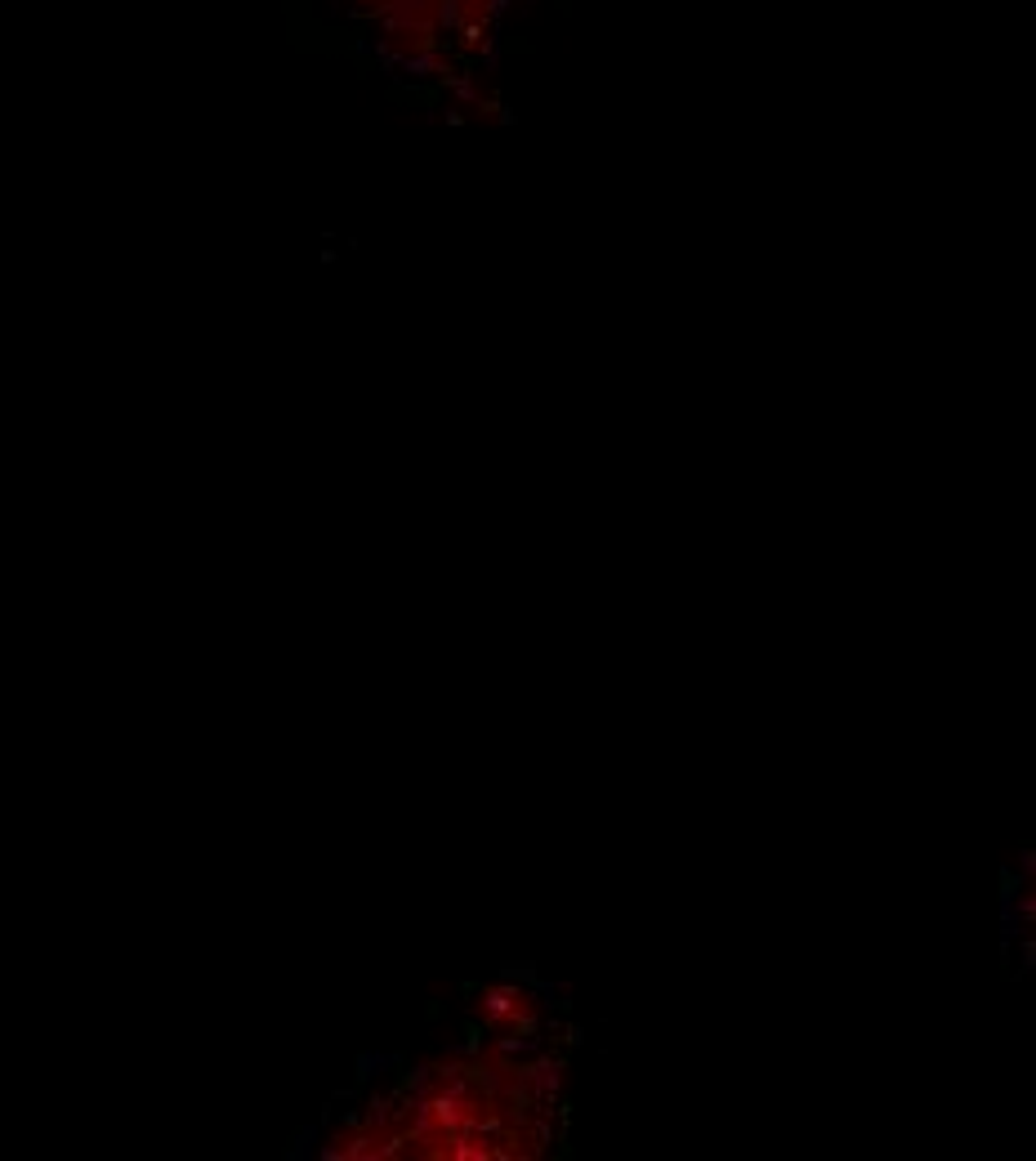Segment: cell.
Segmentation results:
<instances>
[{"instance_id": "6da1fadb", "label": "cell", "mask_w": 1036, "mask_h": 1161, "mask_svg": "<svg viewBox=\"0 0 1036 1161\" xmlns=\"http://www.w3.org/2000/svg\"><path fill=\"white\" fill-rule=\"evenodd\" d=\"M402 76H407V81L452 76V59H447L443 50H416V54H402Z\"/></svg>"}, {"instance_id": "7a4b0ae2", "label": "cell", "mask_w": 1036, "mask_h": 1161, "mask_svg": "<svg viewBox=\"0 0 1036 1161\" xmlns=\"http://www.w3.org/2000/svg\"><path fill=\"white\" fill-rule=\"evenodd\" d=\"M465 5L469 0H438L434 5V14H438V22H443L447 32H465Z\"/></svg>"}, {"instance_id": "3957f363", "label": "cell", "mask_w": 1036, "mask_h": 1161, "mask_svg": "<svg viewBox=\"0 0 1036 1161\" xmlns=\"http://www.w3.org/2000/svg\"><path fill=\"white\" fill-rule=\"evenodd\" d=\"M505 10H509V0H487V5H483V14L492 22H500V14H505Z\"/></svg>"}]
</instances>
